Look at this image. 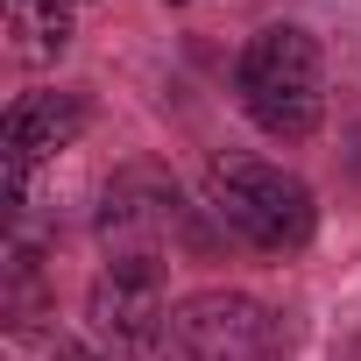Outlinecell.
Returning a JSON list of instances; mask_svg holds the SVG:
<instances>
[{"mask_svg": "<svg viewBox=\"0 0 361 361\" xmlns=\"http://www.w3.org/2000/svg\"><path fill=\"white\" fill-rule=\"evenodd\" d=\"M234 99L269 142H305L326 114V64L298 22H269L234 57Z\"/></svg>", "mask_w": 361, "mask_h": 361, "instance_id": "1", "label": "cell"}, {"mask_svg": "<svg viewBox=\"0 0 361 361\" xmlns=\"http://www.w3.org/2000/svg\"><path fill=\"white\" fill-rule=\"evenodd\" d=\"M206 213L241 234L262 255H298L319 234V199L298 170L262 163V156H213L206 170Z\"/></svg>", "mask_w": 361, "mask_h": 361, "instance_id": "2", "label": "cell"}, {"mask_svg": "<svg viewBox=\"0 0 361 361\" xmlns=\"http://www.w3.org/2000/svg\"><path fill=\"white\" fill-rule=\"evenodd\" d=\"M99 241L106 262H163L170 241H199V206L156 163H128L99 192Z\"/></svg>", "mask_w": 361, "mask_h": 361, "instance_id": "3", "label": "cell"}, {"mask_svg": "<svg viewBox=\"0 0 361 361\" xmlns=\"http://www.w3.org/2000/svg\"><path fill=\"white\" fill-rule=\"evenodd\" d=\"M85 319L106 361H185L163 305V262H106L85 298Z\"/></svg>", "mask_w": 361, "mask_h": 361, "instance_id": "4", "label": "cell"}, {"mask_svg": "<svg viewBox=\"0 0 361 361\" xmlns=\"http://www.w3.org/2000/svg\"><path fill=\"white\" fill-rule=\"evenodd\" d=\"M177 354L185 361H283L290 354V326L248 298V290H199L170 312Z\"/></svg>", "mask_w": 361, "mask_h": 361, "instance_id": "5", "label": "cell"}, {"mask_svg": "<svg viewBox=\"0 0 361 361\" xmlns=\"http://www.w3.org/2000/svg\"><path fill=\"white\" fill-rule=\"evenodd\" d=\"M85 135V99L78 92H22L0 121V163H8V206L29 199V170Z\"/></svg>", "mask_w": 361, "mask_h": 361, "instance_id": "6", "label": "cell"}, {"mask_svg": "<svg viewBox=\"0 0 361 361\" xmlns=\"http://www.w3.org/2000/svg\"><path fill=\"white\" fill-rule=\"evenodd\" d=\"M8 36L22 64H50L71 43V8L64 0H8Z\"/></svg>", "mask_w": 361, "mask_h": 361, "instance_id": "7", "label": "cell"}, {"mask_svg": "<svg viewBox=\"0 0 361 361\" xmlns=\"http://www.w3.org/2000/svg\"><path fill=\"white\" fill-rule=\"evenodd\" d=\"M57 361H106V354H92V347H78V340H64V347H57Z\"/></svg>", "mask_w": 361, "mask_h": 361, "instance_id": "8", "label": "cell"}, {"mask_svg": "<svg viewBox=\"0 0 361 361\" xmlns=\"http://www.w3.org/2000/svg\"><path fill=\"white\" fill-rule=\"evenodd\" d=\"M347 170H354V185H361V128L347 135Z\"/></svg>", "mask_w": 361, "mask_h": 361, "instance_id": "9", "label": "cell"}, {"mask_svg": "<svg viewBox=\"0 0 361 361\" xmlns=\"http://www.w3.org/2000/svg\"><path fill=\"white\" fill-rule=\"evenodd\" d=\"M170 8H185V0H170Z\"/></svg>", "mask_w": 361, "mask_h": 361, "instance_id": "10", "label": "cell"}, {"mask_svg": "<svg viewBox=\"0 0 361 361\" xmlns=\"http://www.w3.org/2000/svg\"><path fill=\"white\" fill-rule=\"evenodd\" d=\"M64 8H78V0H64Z\"/></svg>", "mask_w": 361, "mask_h": 361, "instance_id": "11", "label": "cell"}]
</instances>
